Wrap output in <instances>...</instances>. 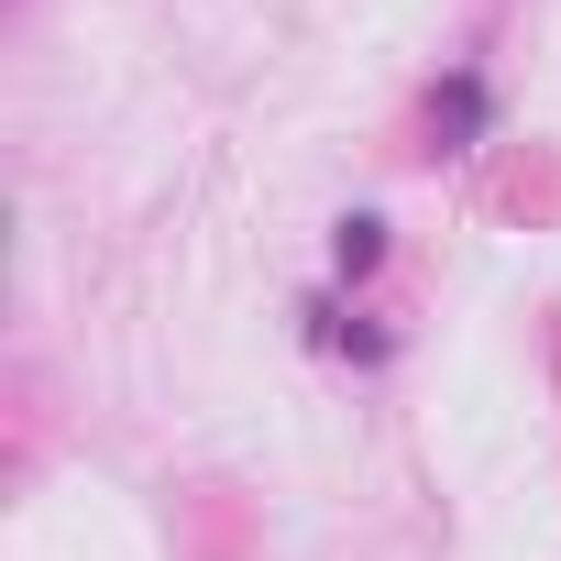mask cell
Segmentation results:
<instances>
[{
	"label": "cell",
	"instance_id": "1",
	"mask_svg": "<svg viewBox=\"0 0 561 561\" xmlns=\"http://www.w3.org/2000/svg\"><path fill=\"white\" fill-rule=\"evenodd\" d=\"M331 253H342V275H364V264L386 253V231H375V220H342V242H331Z\"/></svg>",
	"mask_w": 561,
	"mask_h": 561
}]
</instances>
